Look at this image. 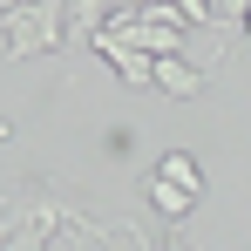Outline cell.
Masks as SVG:
<instances>
[{
    "instance_id": "3957f363",
    "label": "cell",
    "mask_w": 251,
    "mask_h": 251,
    "mask_svg": "<svg viewBox=\"0 0 251 251\" xmlns=\"http://www.w3.org/2000/svg\"><path fill=\"white\" fill-rule=\"evenodd\" d=\"M0 41H7L14 61L61 48L68 41V0H21V7H7L0 14Z\"/></svg>"
},
{
    "instance_id": "277c9868",
    "label": "cell",
    "mask_w": 251,
    "mask_h": 251,
    "mask_svg": "<svg viewBox=\"0 0 251 251\" xmlns=\"http://www.w3.org/2000/svg\"><path fill=\"white\" fill-rule=\"evenodd\" d=\"M95 54H102L129 88H156V61H150V54H136V48H123V41H95Z\"/></svg>"
},
{
    "instance_id": "8fae6325",
    "label": "cell",
    "mask_w": 251,
    "mask_h": 251,
    "mask_svg": "<svg viewBox=\"0 0 251 251\" xmlns=\"http://www.w3.org/2000/svg\"><path fill=\"white\" fill-rule=\"evenodd\" d=\"M245 27H251V21H245Z\"/></svg>"
},
{
    "instance_id": "6da1fadb",
    "label": "cell",
    "mask_w": 251,
    "mask_h": 251,
    "mask_svg": "<svg viewBox=\"0 0 251 251\" xmlns=\"http://www.w3.org/2000/svg\"><path fill=\"white\" fill-rule=\"evenodd\" d=\"M14 204V238H7V251H48V238L61 231V224H75V231H88V238H109V224H95V217H82L75 204H61L54 190H21V197H7Z\"/></svg>"
},
{
    "instance_id": "7a4b0ae2",
    "label": "cell",
    "mask_w": 251,
    "mask_h": 251,
    "mask_svg": "<svg viewBox=\"0 0 251 251\" xmlns=\"http://www.w3.org/2000/svg\"><path fill=\"white\" fill-rule=\"evenodd\" d=\"M95 41H123V48H136V54H150V61H163V54H183L190 27L176 21V7H143V14L116 7V14L102 21V34H95Z\"/></svg>"
},
{
    "instance_id": "52a82bcc",
    "label": "cell",
    "mask_w": 251,
    "mask_h": 251,
    "mask_svg": "<svg viewBox=\"0 0 251 251\" xmlns=\"http://www.w3.org/2000/svg\"><path fill=\"white\" fill-rule=\"evenodd\" d=\"M109 14H116V0H68V34L75 41H95Z\"/></svg>"
},
{
    "instance_id": "9c48e42d",
    "label": "cell",
    "mask_w": 251,
    "mask_h": 251,
    "mask_svg": "<svg viewBox=\"0 0 251 251\" xmlns=\"http://www.w3.org/2000/svg\"><path fill=\"white\" fill-rule=\"evenodd\" d=\"M217 21H251V0H210Z\"/></svg>"
},
{
    "instance_id": "5b68a950",
    "label": "cell",
    "mask_w": 251,
    "mask_h": 251,
    "mask_svg": "<svg viewBox=\"0 0 251 251\" xmlns=\"http://www.w3.org/2000/svg\"><path fill=\"white\" fill-rule=\"evenodd\" d=\"M204 61H183V54H163V61H156V88H163V95H176V102H190V95H197V88H204Z\"/></svg>"
},
{
    "instance_id": "8992f818",
    "label": "cell",
    "mask_w": 251,
    "mask_h": 251,
    "mask_svg": "<svg viewBox=\"0 0 251 251\" xmlns=\"http://www.w3.org/2000/svg\"><path fill=\"white\" fill-rule=\"evenodd\" d=\"M156 176H163V183H176L183 197H204V170H197V156H190V150H163V156H156Z\"/></svg>"
},
{
    "instance_id": "ba28073f",
    "label": "cell",
    "mask_w": 251,
    "mask_h": 251,
    "mask_svg": "<svg viewBox=\"0 0 251 251\" xmlns=\"http://www.w3.org/2000/svg\"><path fill=\"white\" fill-rule=\"evenodd\" d=\"M143 197H150V204L163 210L170 224H176V217H190V210H197V197H183V190H176V183H163V176H156V170H150V176H143Z\"/></svg>"
},
{
    "instance_id": "30bf717a",
    "label": "cell",
    "mask_w": 251,
    "mask_h": 251,
    "mask_svg": "<svg viewBox=\"0 0 251 251\" xmlns=\"http://www.w3.org/2000/svg\"><path fill=\"white\" fill-rule=\"evenodd\" d=\"M14 224H21V217H14V204L0 210V251H7V238H14Z\"/></svg>"
}]
</instances>
